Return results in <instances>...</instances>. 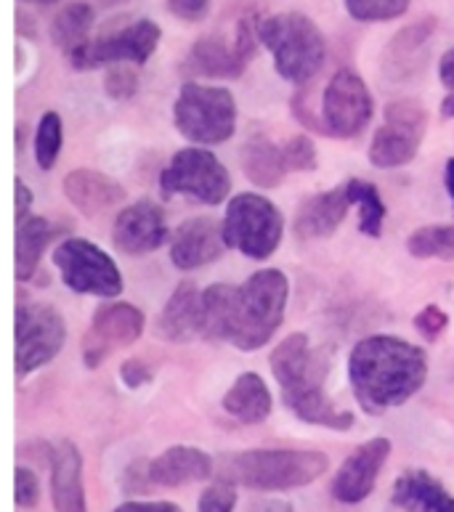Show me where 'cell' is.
Segmentation results:
<instances>
[{"instance_id":"obj_1","label":"cell","mask_w":454,"mask_h":512,"mask_svg":"<svg viewBox=\"0 0 454 512\" xmlns=\"http://www.w3.org/2000/svg\"><path fill=\"white\" fill-rule=\"evenodd\" d=\"M428 380V356L420 345L396 335L362 337L348 356L351 393L367 414L407 404Z\"/></svg>"},{"instance_id":"obj_2","label":"cell","mask_w":454,"mask_h":512,"mask_svg":"<svg viewBox=\"0 0 454 512\" xmlns=\"http://www.w3.org/2000/svg\"><path fill=\"white\" fill-rule=\"evenodd\" d=\"M269 367L282 390V401L298 420L316 428L338 430V433L354 428L356 414L335 406L327 393L330 361L311 348L306 332L285 337L271 351Z\"/></svg>"},{"instance_id":"obj_3","label":"cell","mask_w":454,"mask_h":512,"mask_svg":"<svg viewBox=\"0 0 454 512\" xmlns=\"http://www.w3.org/2000/svg\"><path fill=\"white\" fill-rule=\"evenodd\" d=\"M290 300V282L279 268H261L231 290L224 343L239 351H258L282 327Z\"/></svg>"},{"instance_id":"obj_4","label":"cell","mask_w":454,"mask_h":512,"mask_svg":"<svg viewBox=\"0 0 454 512\" xmlns=\"http://www.w3.org/2000/svg\"><path fill=\"white\" fill-rule=\"evenodd\" d=\"M218 478L250 491H293L311 486L330 470V457L314 449H250L226 454Z\"/></svg>"},{"instance_id":"obj_5","label":"cell","mask_w":454,"mask_h":512,"mask_svg":"<svg viewBox=\"0 0 454 512\" xmlns=\"http://www.w3.org/2000/svg\"><path fill=\"white\" fill-rule=\"evenodd\" d=\"M261 46L269 48L274 69L282 80L306 85L327 62V40L311 16L298 11L266 16L261 24Z\"/></svg>"},{"instance_id":"obj_6","label":"cell","mask_w":454,"mask_h":512,"mask_svg":"<svg viewBox=\"0 0 454 512\" xmlns=\"http://www.w3.org/2000/svg\"><path fill=\"white\" fill-rule=\"evenodd\" d=\"M173 123L194 146L226 144L237 130V99L224 85L189 80L181 85L173 104Z\"/></svg>"},{"instance_id":"obj_7","label":"cell","mask_w":454,"mask_h":512,"mask_svg":"<svg viewBox=\"0 0 454 512\" xmlns=\"http://www.w3.org/2000/svg\"><path fill=\"white\" fill-rule=\"evenodd\" d=\"M226 245L250 260H269L285 237V215L269 197L242 192L226 202Z\"/></svg>"},{"instance_id":"obj_8","label":"cell","mask_w":454,"mask_h":512,"mask_svg":"<svg viewBox=\"0 0 454 512\" xmlns=\"http://www.w3.org/2000/svg\"><path fill=\"white\" fill-rule=\"evenodd\" d=\"M51 260L59 268L64 287L77 295H93L104 300H115L117 295H123L120 266L107 250H101L91 239H64L51 253Z\"/></svg>"},{"instance_id":"obj_9","label":"cell","mask_w":454,"mask_h":512,"mask_svg":"<svg viewBox=\"0 0 454 512\" xmlns=\"http://www.w3.org/2000/svg\"><path fill=\"white\" fill-rule=\"evenodd\" d=\"M160 189L165 197H192L202 205L216 207L229 199L231 176L210 149L186 146L162 168Z\"/></svg>"},{"instance_id":"obj_10","label":"cell","mask_w":454,"mask_h":512,"mask_svg":"<svg viewBox=\"0 0 454 512\" xmlns=\"http://www.w3.org/2000/svg\"><path fill=\"white\" fill-rule=\"evenodd\" d=\"M216 462L197 446H170L154 459H139L125 467L123 489L128 494H149L152 489H181L186 483L208 481Z\"/></svg>"},{"instance_id":"obj_11","label":"cell","mask_w":454,"mask_h":512,"mask_svg":"<svg viewBox=\"0 0 454 512\" xmlns=\"http://www.w3.org/2000/svg\"><path fill=\"white\" fill-rule=\"evenodd\" d=\"M428 133V112L420 101L399 99L385 107V123L375 130L370 162L380 170L404 168L415 160Z\"/></svg>"},{"instance_id":"obj_12","label":"cell","mask_w":454,"mask_h":512,"mask_svg":"<svg viewBox=\"0 0 454 512\" xmlns=\"http://www.w3.org/2000/svg\"><path fill=\"white\" fill-rule=\"evenodd\" d=\"M67 343L64 316L48 303H22L16 308V375L30 377L59 356Z\"/></svg>"},{"instance_id":"obj_13","label":"cell","mask_w":454,"mask_h":512,"mask_svg":"<svg viewBox=\"0 0 454 512\" xmlns=\"http://www.w3.org/2000/svg\"><path fill=\"white\" fill-rule=\"evenodd\" d=\"M162 40L160 24L152 19H139L128 24L123 30L109 32L96 40H88L83 48L67 56L77 72H91L99 67H112V64H133L141 67L154 56Z\"/></svg>"},{"instance_id":"obj_14","label":"cell","mask_w":454,"mask_h":512,"mask_svg":"<svg viewBox=\"0 0 454 512\" xmlns=\"http://www.w3.org/2000/svg\"><path fill=\"white\" fill-rule=\"evenodd\" d=\"M375 115V99L370 88L354 69H338L322 93V123L327 136H362Z\"/></svg>"},{"instance_id":"obj_15","label":"cell","mask_w":454,"mask_h":512,"mask_svg":"<svg viewBox=\"0 0 454 512\" xmlns=\"http://www.w3.org/2000/svg\"><path fill=\"white\" fill-rule=\"evenodd\" d=\"M144 329L147 316L141 308L123 300H107L93 311L91 327L83 337V364L88 369H99L112 353L136 343Z\"/></svg>"},{"instance_id":"obj_16","label":"cell","mask_w":454,"mask_h":512,"mask_svg":"<svg viewBox=\"0 0 454 512\" xmlns=\"http://www.w3.org/2000/svg\"><path fill=\"white\" fill-rule=\"evenodd\" d=\"M170 229L165 221V210L152 199H139L123 207L112 223V245L117 253L128 258H141L160 247L170 245Z\"/></svg>"},{"instance_id":"obj_17","label":"cell","mask_w":454,"mask_h":512,"mask_svg":"<svg viewBox=\"0 0 454 512\" xmlns=\"http://www.w3.org/2000/svg\"><path fill=\"white\" fill-rule=\"evenodd\" d=\"M391 457V441L383 436L370 438L362 446H356L340 465L338 475L332 478V497L340 505H359L370 497L378 478L383 473L385 462Z\"/></svg>"},{"instance_id":"obj_18","label":"cell","mask_w":454,"mask_h":512,"mask_svg":"<svg viewBox=\"0 0 454 512\" xmlns=\"http://www.w3.org/2000/svg\"><path fill=\"white\" fill-rule=\"evenodd\" d=\"M224 221H216L210 215H197L189 218L173 231L170 237V260L181 271H194V268L216 263L226 250Z\"/></svg>"},{"instance_id":"obj_19","label":"cell","mask_w":454,"mask_h":512,"mask_svg":"<svg viewBox=\"0 0 454 512\" xmlns=\"http://www.w3.org/2000/svg\"><path fill=\"white\" fill-rule=\"evenodd\" d=\"M351 207H354V197H351L348 181L343 186L308 197L295 213V237L303 242L330 239L340 229V223L346 221Z\"/></svg>"},{"instance_id":"obj_20","label":"cell","mask_w":454,"mask_h":512,"mask_svg":"<svg viewBox=\"0 0 454 512\" xmlns=\"http://www.w3.org/2000/svg\"><path fill=\"white\" fill-rule=\"evenodd\" d=\"M64 197L70 199V205L83 215H101L112 207L123 205L125 189L120 181H115L107 173L93 168H75L70 170L62 181Z\"/></svg>"},{"instance_id":"obj_21","label":"cell","mask_w":454,"mask_h":512,"mask_svg":"<svg viewBox=\"0 0 454 512\" xmlns=\"http://www.w3.org/2000/svg\"><path fill=\"white\" fill-rule=\"evenodd\" d=\"M157 335L165 343H189L202 335V292L194 282H178L157 316Z\"/></svg>"},{"instance_id":"obj_22","label":"cell","mask_w":454,"mask_h":512,"mask_svg":"<svg viewBox=\"0 0 454 512\" xmlns=\"http://www.w3.org/2000/svg\"><path fill=\"white\" fill-rule=\"evenodd\" d=\"M51 499L56 512H88L83 486V454L72 441L51 449Z\"/></svg>"},{"instance_id":"obj_23","label":"cell","mask_w":454,"mask_h":512,"mask_svg":"<svg viewBox=\"0 0 454 512\" xmlns=\"http://www.w3.org/2000/svg\"><path fill=\"white\" fill-rule=\"evenodd\" d=\"M242 54L234 43L224 40L221 35L200 38L189 48L184 59V72L192 77H208V80H237L247 69Z\"/></svg>"},{"instance_id":"obj_24","label":"cell","mask_w":454,"mask_h":512,"mask_svg":"<svg viewBox=\"0 0 454 512\" xmlns=\"http://www.w3.org/2000/svg\"><path fill=\"white\" fill-rule=\"evenodd\" d=\"M436 30V19H425V22L409 24L407 30H401L396 38L388 43L383 54V72L391 80L401 83L417 75L428 59V43Z\"/></svg>"},{"instance_id":"obj_25","label":"cell","mask_w":454,"mask_h":512,"mask_svg":"<svg viewBox=\"0 0 454 512\" xmlns=\"http://www.w3.org/2000/svg\"><path fill=\"white\" fill-rule=\"evenodd\" d=\"M393 505L404 512H454V497L436 475L407 470L393 483Z\"/></svg>"},{"instance_id":"obj_26","label":"cell","mask_w":454,"mask_h":512,"mask_svg":"<svg viewBox=\"0 0 454 512\" xmlns=\"http://www.w3.org/2000/svg\"><path fill=\"white\" fill-rule=\"evenodd\" d=\"M239 165L242 173L258 189H277L290 173L285 160V149L274 144L269 136H250L239 149Z\"/></svg>"},{"instance_id":"obj_27","label":"cell","mask_w":454,"mask_h":512,"mask_svg":"<svg viewBox=\"0 0 454 512\" xmlns=\"http://www.w3.org/2000/svg\"><path fill=\"white\" fill-rule=\"evenodd\" d=\"M224 412L242 425H261L274 409V396L258 372H242L224 393Z\"/></svg>"},{"instance_id":"obj_28","label":"cell","mask_w":454,"mask_h":512,"mask_svg":"<svg viewBox=\"0 0 454 512\" xmlns=\"http://www.w3.org/2000/svg\"><path fill=\"white\" fill-rule=\"evenodd\" d=\"M56 234H59V226H54L43 215H30L27 221L19 223V234H16V279L19 282H30L32 276L38 274L43 253Z\"/></svg>"},{"instance_id":"obj_29","label":"cell","mask_w":454,"mask_h":512,"mask_svg":"<svg viewBox=\"0 0 454 512\" xmlns=\"http://www.w3.org/2000/svg\"><path fill=\"white\" fill-rule=\"evenodd\" d=\"M93 22H96L93 6H88L83 0L67 3L54 16V22H51V40H54V46L59 51H64L67 56H72L77 48H83L91 40Z\"/></svg>"},{"instance_id":"obj_30","label":"cell","mask_w":454,"mask_h":512,"mask_svg":"<svg viewBox=\"0 0 454 512\" xmlns=\"http://www.w3.org/2000/svg\"><path fill=\"white\" fill-rule=\"evenodd\" d=\"M407 253L417 260H454V223H433L412 231Z\"/></svg>"},{"instance_id":"obj_31","label":"cell","mask_w":454,"mask_h":512,"mask_svg":"<svg viewBox=\"0 0 454 512\" xmlns=\"http://www.w3.org/2000/svg\"><path fill=\"white\" fill-rule=\"evenodd\" d=\"M354 205L359 207V231L364 237L378 239L383 234V221H385V202L380 197L378 186L362 178H351L348 181Z\"/></svg>"},{"instance_id":"obj_32","label":"cell","mask_w":454,"mask_h":512,"mask_svg":"<svg viewBox=\"0 0 454 512\" xmlns=\"http://www.w3.org/2000/svg\"><path fill=\"white\" fill-rule=\"evenodd\" d=\"M231 290H234L231 284H210L202 292V337L210 343H224Z\"/></svg>"},{"instance_id":"obj_33","label":"cell","mask_w":454,"mask_h":512,"mask_svg":"<svg viewBox=\"0 0 454 512\" xmlns=\"http://www.w3.org/2000/svg\"><path fill=\"white\" fill-rule=\"evenodd\" d=\"M64 146V125L62 117L56 112H46L38 120L35 138H32V149H35V162L40 170H51L59 160Z\"/></svg>"},{"instance_id":"obj_34","label":"cell","mask_w":454,"mask_h":512,"mask_svg":"<svg viewBox=\"0 0 454 512\" xmlns=\"http://www.w3.org/2000/svg\"><path fill=\"white\" fill-rule=\"evenodd\" d=\"M346 11L351 19L364 24L393 22L409 11V0H346Z\"/></svg>"},{"instance_id":"obj_35","label":"cell","mask_w":454,"mask_h":512,"mask_svg":"<svg viewBox=\"0 0 454 512\" xmlns=\"http://www.w3.org/2000/svg\"><path fill=\"white\" fill-rule=\"evenodd\" d=\"M104 93L112 101H128L139 93V72L133 64H112L104 75Z\"/></svg>"},{"instance_id":"obj_36","label":"cell","mask_w":454,"mask_h":512,"mask_svg":"<svg viewBox=\"0 0 454 512\" xmlns=\"http://www.w3.org/2000/svg\"><path fill=\"white\" fill-rule=\"evenodd\" d=\"M282 149H285V160L290 173H311V170H316L319 154H316L314 141L308 136H303V133L290 136L285 144H282Z\"/></svg>"},{"instance_id":"obj_37","label":"cell","mask_w":454,"mask_h":512,"mask_svg":"<svg viewBox=\"0 0 454 512\" xmlns=\"http://www.w3.org/2000/svg\"><path fill=\"white\" fill-rule=\"evenodd\" d=\"M234 507H237V489H234V483L224 481V478L210 483L197 502V512H234Z\"/></svg>"},{"instance_id":"obj_38","label":"cell","mask_w":454,"mask_h":512,"mask_svg":"<svg viewBox=\"0 0 454 512\" xmlns=\"http://www.w3.org/2000/svg\"><path fill=\"white\" fill-rule=\"evenodd\" d=\"M449 327V316L447 311H441L439 306H425L423 311H417L415 316V329L420 332V335L425 337V340H439L441 332Z\"/></svg>"},{"instance_id":"obj_39","label":"cell","mask_w":454,"mask_h":512,"mask_svg":"<svg viewBox=\"0 0 454 512\" xmlns=\"http://www.w3.org/2000/svg\"><path fill=\"white\" fill-rule=\"evenodd\" d=\"M40 497V481L38 475L32 473L30 467H16V505L19 507H35Z\"/></svg>"},{"instance_id":"obj_40","label":"cell","mask_w":454,"mask_h":512,"mask_svg":"<svg viewBox=\"0 0 454 512\" xmlns=\"http://www.w3.org/2000/svg\"><path fill=\"white\" fill-rule=\"evenodd\" d=\"M152 377H154V369L149 367L147 361L139 359V356L120 364V380H123V385L128 390H139L141 385L152 383Z\"/></svg>"},{"instance_id":"obj_41","label":"cell","mask_w":454,"mask_h":512,"mask_svg":"<svg viewBox=\"0 0 454 512\" xmlns=\"http://www.w3.org/2000/svg\"><path fill=\"white\" fill-rule=\"evenodd\" d=\"M168 11L186 24L202 22L210 11V0H165Z\"/></svg>"},{"instance_id":"obj_42","label":"cell","mask_w":454,"mask_h":512,"mask_svg":"<svg viewBox=\"0 0 454 512\" xmlns=\"http://www.w3.org/2000/svg\"><path fill=\"white\" fill-rule=\"evenodd\" d=\"M115 512H184L176 502H162V499H128Z\"/></svg>"},{"instance_id":"obj_43","label":"cell","mask_w":454,"mask_h":512,"mask_svg":"<svg viewBox=\"0 0 454 512\" xmlns=\"http://www.w3.org/2000/svg\"><path fill=\"white\" fill-rule=\"evenodd\" d=\"M32 210V192L30 186L22 184V181H16V223H22L30 218Z\"/></svg>"},{"instance_id":"obj_44","label":"cell","mask_w":454,"mask_h":512,"mask_svg":"<svg viewBox=\"0 0 454 512\" xmlns=\"http://www.w3.org/2000/svg\"><path fill=\"white\" fill-rule=\"evenodd\" d=\"M439 80H441V85H444L447 91H452V96H454V48H449L447 54L441 56Z\"/></svg>"},{"instance_id":"obj_45","label":"cell","mask_w":454,"mask_h":512,"mask_svg":"<svg viewBox=\"0 0 454 512\" xmlns=\"http://www.w3.org/2000/svg\"><path fill=\"white\" fill-rule=\"evenodd\" d=\"M245 512H295L293 505H287L282 499H261V502H253Z\"/></svg>"},{"instance_id":"obj_46","label":"cell","mask_w":454,"mask_h":512,"mask_svg":"<svg viewBox=\"0 0 454 512\" xmlns=\"http://www.w3.org/2000/svg\"><path fill=\"white\" fill-rule=\"evenodd\" d=\"M444 186H447V194L454 205V157H449L447 165H444Z\"/></svg>"},{"instance_id":"obj_47","label":"cell","mask_w":454,"mask_h":512,"mask_svg":"<svg viewBox=\"0 0 454 512\" xmlns=\"http://www.w3.org/2000/svg\"><path fill=\"white\" fill-rule=\"evenodd\" d=\"M441 115L454 117V96H447V99L441 101Z\"/></svg>"},{"instance_id":"obj_48","label":"cell","mask_w":454,"mask_h":512,"mask_svg":"<svg viewBox=\"0 0 454 512\" xmlns=\"http://www.w3.org/2000/svg\"><path fill=\"white\" fill-rule=\"evenodd\" d=\"M24 3H38V6H54L59 0H24Z\"/></svg>"},{"instance_id":"obj_49","label":"cell","mask_w":454,"mask_h":512,"mask_svg":"<svg viewBox=\"0 0 454 512\" xmlns=\"http://www.w3.org/2000/svg\"><path fill=\"white\" fill-rule=\"evenodd\" d=\"M101 3H104V6H120V3H125V0H101Z\"/></svg>"}]
</instances>
